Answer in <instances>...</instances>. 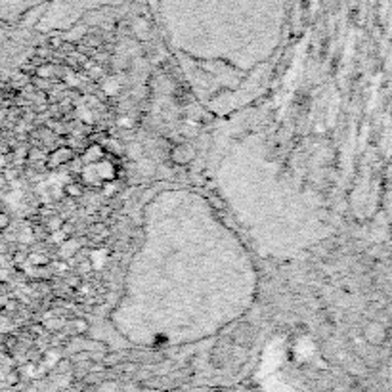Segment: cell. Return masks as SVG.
Instances as JSON below:
<instances>
[{"label":"cell","instance_id":"cell-1","mask_svg":"<svg viewBox=\"0 0 392 392\" xmlns=\"http://www.w3.org/2000/svg\"><path fill=\"white\" fill-rule=\"evenodd\" d=\"M366 338L371 345H383L386 341V329H384L381 323H369L366 327Z\"/></svg>","mask_w":392,"mask_h":392},{"label":"cell","instance_id":"cell-2","mask_svg":"<svg viewBox=\"0 0 392 392\" xmlns=\"http://www.w3.org/2000/svg\"><path fill=\"white\" fill-rule=\"evenodd\" d=\"M70 193H71V195H79V188H75V186H71Z\"/></svg>","mask_w":392,"mask_h":392}]
</instances>
